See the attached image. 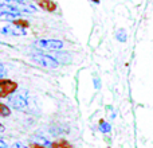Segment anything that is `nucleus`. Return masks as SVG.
<instances>
[{
    "mask_svg": "<svg viewBox=\"0 0 153 148\" xmlns=\"http://www.w3.org/2000/svg\"><path fill=\"white\" fill-rule=\"evenodd\" d=\"M8 105L13 108L15 111L24 112V113H31L34 109V104H32L31 96L26 92V90H20V92L12 93L8 97Z\"/></svg>",
    "mask_w": 153,
    "mask_h": 148,
    "instance_id": "obj_1",
    "label": "nucleus"
},
{
    "mask_svg": "<svg viewBox=\"0 0 153 148\" xmlns=\"http://www.w3.org/2000/svg\"><path fill=\"white\" fill-rule=\"evenodd\" d=\"M32 61L35 64L40 65L43 67H48V69H55V67L59 66V61L56 58L51 55H47V54H42V53H38V54H34L31 57Z\"/></svg>",
    "mask_w": 153,
    "mask_h": 148,
    "instance_id": "obj_2",
    "label": "nucleus"
},
{
    "mask_svg": "<svg viewBox=\"0 0 153 148\" xmlns=\"http://www.w3.org/2000/svg\"><path fill=\"white\" fill-rule=\"evenodd\" d=\"M65 43L59 39H38L34 42V47L40 49V50H61L63 49Z\"/></svg>",
    "mask_w": 153,
    "mask_h": 148,
    "instance_id": "obj_3",
    "label": "nucleus"
},
{
    "mask_svg": "<svg viewBox=\"0 0 153 148\" xmlns=\"http://www.w3.org/2000/svg\"><path fill=\"white\" fill-rule=\"evenodd\" d=\"M18 84L10 79H0V98H4L16 92Z\"/></svg>",
    "mask_w": 153,
    "mask_h": 148,
    "instance_id": "obj_4",
    "label": "nucleus"
},
{
    "mask_svg": "<svg viewBox=\"0 0 153 148\" xmlns=\"http://www.w3.org/2000/svg\"><path fill=\"white\" fill-rule=\"evenodd\" d=\"M3 35H11V37H20V35H26V30L24 27L19 26V24H7L0 30Z\"/></svg>",
    "mask_w": 153,
    "mask_h": 148,
    "instance_id": "obj_5",
    "label": "nucleus"
},
{
    "mask_svg": "<svg viewBox=\"0 0 153 148\" xmlns=\"http://www.w3.org/2000/svg\"><path fill=\"white\" fill-rule=\"evenodd\" d=\"M38 4H39V7L42 10L48 11V12H53L55 10V4L51 0H38Z\"/></svg>",
    "mask_w": 153,
    "mask_h": 148,
    "instance_id": "obj_6",
    "label": "nucleus"
},
{
    "mask_svg": "<svg viewBox=\"0 0 153 148\" xmlns=\"http://www.w3.org/2000/svg\"><path fill=\"white\" fill-rule=\"evenodd\" d=\"M51 148H73V146L65 139H61V140H56L54 143H51Z\"/></svg>",
    "mask_w": 153,
    "mask_h": 148,
    "instance_id": "obj_7",
    "label": "nucleus"
},
{
    "mask_svg": "<svg viewBox=\"0 0 153 148\" xmlns=\"http://www.w3.org/2000/svg\"><path fill=\"white\" fill-rule=\"evenodd\" d=\"M116 38H117V40L118 42H126V39H128V35H126V31H125L124 28H120L118 31L116 32Z\"/></svg>",
    "mask_w": 153,
    "mask_h": 148,
    "instance_id": "obj_8",
    "label": "nucleus"
},
{
    "mask_svg": "<svg viewBox=\"0 0 153 148\" xmlns=\"http://www.w3.org/2000/svg\"><path fill=\"white\" fill-rule=\"evenodd\" d=\"M100 131L102 133H109L111 131L110 124H109V123H106V121H103V120H101V121H100Z\"/></svg>",
    "mask_w": 153,
    "mask_h": 148,
    "instance_id": "obj_9",
    "label": "nucleus"
},
{
    "mask_svg": "<svg viewBox=\"0 0 153 148\" xmlns=\"http://www.w3.org/2000/svg\"><path fill=\"white\" fill-rule=\"evenodd\" d=\"M11 114V109L10 106L4 105V104L0 102V117H7Z\"/></svg>",
    "mask_w": 153,
    "mask_h": 148,
    "instance_id": "obj_10",
    "label": "nucleus"
},
{
    "mask_svg": "<svg viewBox=\"0 0 153 148\" xmlns=\"http://www.w3.org/2000/svg\"><path fill=\"white\" fill-rule=\"evenodd\" d=\"M8 3H19V4H26L28 0H5Z\"/></svg>",
    "mask_w": 153,
    "mask_h": 148,
    "instance_id": "obj_11",
    "label": "nucleus"
},
{
    "mask_svg": "<svg viewBox=\"0 0 153 148\" xmlns=\"http://www.w3.org/2000/svg\"><path fill=\"white\" fill-rule=\"evenodd\" d=\"M7 74V69H5L4 66H3L1 64H0V77H3V75H5Z\"/></svg>",
    "mask_w": 153,
    "mask_h": 148,
    "instance_id": "obj_12",
    "label": "nucleus"
},
{
    "mask_svg": "<svg viewBox=\"0 0 153 148\" xmlns=\"http://www.w3.org/2000/svg\"><path fill=\"white\" fill-rule=\"evenodd\" d=\"M11 148H27V147L24 146L23 143H15V144H13V146L11 147Z\"/></svg>",
    "mask_w": 153,
    "mask_h": 148,
    "instance_id": "obj_13",
    "label": "nucleus"
},
{
    "mask_svg": "<svg viewBox=\"0 0 153 148\" xmlns=\"http://www.w3.org/2000/svg\"><path fill=\"white\" fill-rule=\"evenodd\" d=\"M0 148H8V144L1 139H0Z\"/></svg>",
    "mask_w": 153,
    "mask_h": 148,
    "instance_id": "obj_14",
    "label": "nucleus"
},
{
    "mask_svg": "<svg viewBox=\"0 0 153 148\" xmlns=\"http://www.w3.org/2000/svg\"><path fill=\"white\" fill-rule=\"evenodd\" d=\"M32 148H48V147H45V146H42V144H34Z\"/></svg>",
    "mask_w": 153,
    "mask_h": 148,
    "instance_id": "obj_15",
    "label": "nucleus"
},
{
    "mask_svg": "<svg viewBox=\"0 0 153 148\" xmlns=\"http://www.w3.org/2000/svg\"><path fill=\"white\" fill-rule=\"evenodd\" d=\"M4 129H5V128H4V125H3L1 123H0V132H4Z\"/></svg>",
    "mask_w": 153,
    "mask_h": 148,
    "instance_id": "obj_16",
    "label": "nucleus"
},
{
    "mask_svg": "<svg viewBox=\"0 0 153 148\" xmlns=\"http://www.w3.org/2000/svg\"><path fill=\"white\" fill-rule=\"evenodd\" d=\"M91 1H94V3H100V0H91Z\"/></svg>",
    "mask_w": 153,
    "mask_h": 148,
    "instance_id": "obj_17",
    "label": "nucleus"
}]
</instances>
